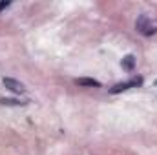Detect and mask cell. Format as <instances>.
I'll return each mask as SVG.
<instances>
[{
	"mask_svg": "<svg viewBox=\"0 0 157 155\" xmlns=\"http://www.w3.org/2000/svg\"><path fill=\"white\" fill-rule=\"evenodd\" d=\"M135 28H137V31L143 33V35H152V33L157 31V20H154V18L148 17V15H141V17L137 18V22H135Z\"/></svg>",
	"mask_w": 157,
	"mask_h": 155,
	"instance_id": "1",
	"label": "cell"
},
{
	"mask_svg": "<svg viewBox=\"0 0 157 155\" xmlns=\"http://www.w3.org/2000/svg\"><path fill=\"white\" fill-rule=\"evenodd\" d=\"M141 84H143V78L141 77L130 78V80H126V82H119L113 88H110V93H121V91H126V89H130V88H137V86H141Z\"/></svg>",
	"mask_w": 157,
	"mask_h": 155,
	"instance_id": "2",
	"label": "cell"
},
{
	"mask_svg": "<svg viewBox=\"0 0 157 155\" xmlns=\"http://www.w3.org/2000/svg\"><path fill=\"white\" fill-rule=\"evenodd\" d=\"M4 86L9 89V91H13V93H17V95H22V93H26V86L22 84V82H18L17 78H9V77H4Z\"/></svg>",
	"mask_w": 157,
	"mask_h": 155,
	"instance_id": "3",
	"label": "cell"
},
{
	"mask_svg": "<svg viewBox=\"0 0 157 155\" xmlns=\"http://www.w3.org/2000/svg\"><path fill=\"white\" fill-rule=\"evenodd\" d=\"M75 84H78V86H88V88H99L101 86V82L95 80V78H77Z\"/></svg>",
	"mask_w": 157,
	"mask_h": 155,
	"instance_id": "4",
	"label": "cell"
},
{
	"mask_svg": "<svg viewBox=\"0 0 157 155\" xmlns=\"http://www.w3.org/2000/svg\"><path fill=\"white\" fill-rule=\"evenodd\" d=\"M133 66H135V57H133V55H126V57L122 59V68H124L126 71H132Z\"/></svg>",
	"mask_w": 157,
	"mask_h": 155,
	"instance_id": "5",
	"label": "cell"
},
{
	"mask_svg": "<svg viewBox=\"0 0 157 155\" xmlns=\"http://www.w3.org/2000/svg\"><path fill=\"white\" fill-rule=\"evenodd\" d=\"M0 104L4 106H26V100H18V99H0Z\"/></svg>",
	"mask_w": 157,
	"mask_h": 155,
	"instance_id": "6",
	"label": "cell"
},
{
	"mask_svg": "<svg viewBox=\"0 0 157 155\" xmlns=\"http://www.w3.org/2000/svg\"><path fill=\"white\" fill-rule=\"evenodd\" d=\"M7 6H9V2H7V0H4V2H0V11H2V9H6Z\"/></svg>",
	"mask_w": 157,
	"mask_h": 155,
	"instance_id": "7",
	"label": "cell"
},
{
	"mask_svg": "<svg viewBox=\"0 0 157 155\" xmlns=\"http://www.w3.org/2000/svg\"><path fill=\"white\" fill-rule=\"evenodd\" d=\"M155 84H157V80H155Z\"/></svg>",
	"mask_w": 157,
	"mask_h": 155,
	"instance_id": "8",
	"label": "cell"
}]
</instances>
